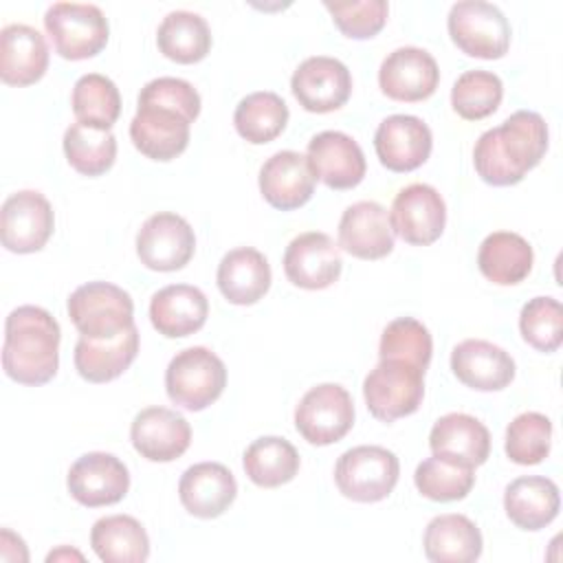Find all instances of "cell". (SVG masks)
I'll use <instances>...</instances> for the list:
<instances>
[{
  "mask_svg": "<svg viewBox=\"0 0 563 563\" xmlns=\"http://www.w3.org/2000/svg\"><path fill=\"white\" fill-rule=\"evenodd\" d=\"M548 152V125L539 112L517 110L501 125L486 130L473 147L477 176L493 187L523 180Z\"/></svg>",
  "mask_w": 563,
  "mask_h": 563,
  "instance_id": "1",
  "label": "cell"
},
{
  "mask_svg": "<svg viewBox=\"0 0 563 563\" xmlns=\"http://www.w3.org/2000/svg\"><path fill=\"white\" fill-rule=\"evenodd\" d=\"M59 323L40 306H20L4 321L2 367L20 385H44L59 367Z\"/></svg>",
  "mask_w": 563,
  "mask_h": 563,
  "instance_id": "2",
  "label": "cell"
},
{
  "mask_svg": "<svg viewBox=\"0 0 563 563\" xmlns=\"http://www.w3.org/2000/svg\"><path fill=\"white\" fill-rule=\"evenodd\" d=\"M227 387V367L209 347L180 350L165 369V389L174 405L202 411L216 402Z\"/></svg>",
  "mask_w": 563,
  "mask_h": 563,
  "instance_id": "3",
  "label": "cell"
},
{
  "mask_svg": "<svg viewBox=\"0 0 563 563\" xmlns=\"http://www.w3.org/2000/svg\"><path fill=\"white\" fill-rule=\"evenodd\" d=\"M68 317L86 339H112L134 325V301L117 284L88 282L68 297Z\"/></svg>",
  "mask_w": 563,
  "mask_h": 563,
  "instance_id": "4",
  "label": "cell"
},
{
  "mask_svg": "<svg viewBox=\"0 0 563 563\" xmlns=\"http://www.w3.org/2000/svg\"><path fill=\"white\" fill-rule=\"evenodd\" d=\"M363 396L376 420L394 422L422 405L424 369L400 358H380L363 380Z\"/></svg>",
  "mask_w": 563,
  "mask_h": 563,
  "instance_id": "5",
  "label": "cell"
},
{
  "mask_svg": "<svg viewBox=\"0 0 563 563\" xmlns=\"http://www.w3.org/2000/svg\"><path fill=\"white\" fill-rule=\"evenodd\" d=\"M400 462L394 451L376 444H361L341 453L334 466V482L343 497L358 504L385 499L398 484Z\"/></svg>",
  "mask_w": 563,
  "mask_h": 563,
  "instance_id": "6",
  "label": "cell"
},
{
  "mask_svg": "<svg viewBox=\"0 0 563 563\" xmlns=\"http://www.w3.org/2000/svg\"><path fill=\"white\" fill-rule=\"evenodd\" d=\"M44 29L53 40L55 53L79 62L95 57L108 44L110 26L97 4L55 2L44 13Z\"/></svg>",
  "mask_w": 563,
  "mask_h": 563,
  "instance_id": "7",
  "label": "cell"
},
{
  "mask_svg": "<svg viewBox=\"0 0 563 563\" xmlns=\"http://www.w3.org/2000/svg\"><path fill=\"white\" fill-rule=\"evenodd\" d=\"M449 35L468 57L499 59L510 46V24L499 7L484 0H462L449 11Z\"/></svg>",
  "mask_w": 563,
  "mask_h": 563,
  "instance_id": "8",
  "label": "cell"
},
{
  "mask_svg": "<svg viewBox=\"0 0 563 563\" xmlns=\"http://www.w3.org/2000/svg\"><path fill=\"white\" fill-rule=\"evenodd\" d=\"M354 424V402L345 387L321 383L295 407V429L314 446H328L347 435Z\"/></svg>",
  "mask_w": 563,
  "mask_h": 563,
  "instance_id": "9",
  "label": "cell"
},
{
  "mask_svg": "<svg viewBox=\"0 0 563 563\" xmlns=\"http://www.w3.org/2000/svg\"><path fill=\"white\" fill-rule=\"evenodd\" d=\"M196 251L191 224L172 211L150 216L136 233V255L143 266L158 273L180 271Z\"/></svg>",
  "mask_w": 563,
  "mask_h": 563,
  "instance_id": "10",
  "label": "cell"
},
{
  "mask_svg": "<svg viewBox=\"0 0 563 563\" xmlns=\"http://www.w3.org/2000/svg\"><path fill=\"white\" fill-rule=\"evenodd\" d=\"M55 213L51 202L33 189L11 194L0 211L2 246L11 253H35L53 235Z\"/></svg>",
  "mask_w": 563,
  "mask_h": 563,
  "instance_id": "11",
  "label": "cell"
},
{
  "mask_svg": "<svg viewBox=\"0 0 563 563\" xmlns=\"http://www.w3.org/2000/svg\"><path fill=\"white\" fill-rule=\"evenodd\" d=\"M290 90L303 110L325 114L347 103L352 95V75L341 59L314 55L295 68Z\"/></svg>",
  "mask_w": 563,
  "mask_h": 563,
  "instance_id": "12",
  "label": "cell"
},
{
  "mask_svg": "<svg viewBox=\"0 0 563 563\" xmlns=\"http://www.w3.org/2000/svg\"><path fill=\"white\" fill-rule=\"evenodd\" d=\"M389 222L407 244H433L446 224V205L440 191L427 183H413L400 189L391 202Z\"/></svg>",
  "mask_w": 563,
  "mask_h": 563,
  "instance_id": "13",
  "label": "cell"
},
{
  "mask_svg": "<svg viewBox=\"0 0 563 563\" xmlns=\"http://www.w3.org/2000/svg\"><path fill=\"white\" fill-rule=\"evenodd\" d=\"M66 486L70 497L81 506H112L125 497L130 488V473L117 455L92 451L75 460L68 471Z\"/></svg>",
  "mask_w": 563,
  "mask_h": 563,
  "instance_id": "14",
  "label": "cell"
},
{
  "mask_svg": "<svg viewBox=\"0 0 563 563\" xmlns=\"http://www.w3.org/2000/svg\"><path fill=\"white\" fill-rule=\"evenodd\" d=\"M343 268L339 246L328 233L306 231L290 240L284 253V273L290 284L306 290L332 286Z\"/></svg>",
  "mask_w": 563,
  "mask_h": 563,
  "instance_id": "15",
  "label": "cell"
},
{
  "mask_svg": "<svg viewBox=\"0 0 563 563\" xmlns=\"http://www.w3.org/2000/svg\"><path fill=\"white\" fill-rule=\"evenodd\" d=\"M440 81V68L433 55L418 46L391 51L378 68V86L394 101H424Z\"/></svg>",
  "mask_w": 563,
  "mask_h": 563,
  "instance_id": "16",
  "label": "cell"
},
{
  "mask_svg": "<svg viewBox=\"0 0 563 563\" xmlns=\"http://www.w3.org/2000/svg\"><path fill=\"white\" fill-rule=\"evenodd\" d=\"M431 147V128L413 114H391L378 123L374 134V150L380 165L396 174L424 165Z\"/></svg>",
  "mask_w": 563,
  "mask_h": 563,
  "instance_id": "17",
  "label": "cell"
},
{
  "mask_svg": "<svg viewBox=\"0 0 563 563\" xmlns=\"http://www.w3.org/2000/svg\"><path fill=\"white\" fill-rule=\"evenodd\" d=\"M191 121L178 110L158 103H139L130 121L134 147L152 161H172L189 145Z\"/></svg>",
  "mask_w": 563,
  "mask_h": 563,
  "instance_id": "18",
  "label": "cell"
},
{
  "mask_svg": "<svg viewBox=\"0 0 563 563\" xmlns=\"http://www.w3.org/2000/svg\"><path fill=\"white\" fill-rule=\"evenodd\" d=\"M306 158L314 178L330 189H352L365 178V154L345 132L325 130L310 139Z\"/></svg>",
  "mask_w": 563,
  "mask_h": 563,
  "instance_id": "19",
  "label": "cell"
},
{
  "mask_svg": "<svg viewBox=\"0 0 563 563\" xmlns=\"http://www.w3.org/2000/svg\"><path fill=\"white\" fill-rule=\"evenodd\" d=\"M130 440L136 453L150 462H174L191 444V427L174 409L145 407L130 427Z\"/></svg>",
  "mask_w": 563,
  "mask_h": 563,
  "instance_id": "20",
  "label": "cell"
},
{
  "mask_svg": "<svg viewBox=\"0 0 563 563\" xmlns=\"http://www.w3.org/2000/svg\"><path fill=\"white\" fill-rule=\"evenodd\" d=\"M314 183L308 158L295 150L275 152L260 169V191L279 211L303 207L314 194Z\"/></svg>",
  "mask_w": 563,
  "mask_h": 563,
  "instance_id": "21",
  "label": "cell"
},
{
  "mask_svg": "<svg viewBox=\"0 0 563 563\" xmlns=\"http://www.w3.org/2000/svg\"><path fill=\"white\" fill-rule=\"evenodd\" d=\"M339 246L358 260H380L394 251L389 213L374 200L350 205L339 220Z\"/></svg>",
  "mask_w": 563,
  "mask_h": 563,
  "instance_id": "22",
  "label": "cell"
},
{
  "mask_svg": "<svg viewBox=\"0 0 563 563\" xmlns=\"http://www.w3.org/2000/svg\"><path fill=\"white\" fill-rule=\"evenodd\" d=\"M451 369L455 378L477 391H499L515 378L512 356L484 339H466L451 352Z\"/></svg>",
  "mask_w": 563,
  "mask_h": 563,
  "instance_id": "23",
  "label": "cell"
},
{
  "mask_svg": "<svg viewBox=\"0 0 563 563\" xmlns=\"http://www.w3.org/2000/svg\"><path fill=\"white\" fill-rule=\"evenodd\" d=\"M238 495L233 473L220 462H198L189 466L178 482L183 508L198 519L220 517Z\"/></svg>",
  "mask_w": 563,
  "mask_h": 563,
  "instance_id": "24",
  "label": "cell"
},
{
  "mask_svg": "<svg viewBox=\"0 0 563 563\" xmlns=\"http://www.w3.org/2000/svg\"><path fill=\"white\" fill-rule=\"evenodd\" d=\"M429 446L442 460L475 468L488 460L490 433L475 416L453 411L435 420L429 433Z\"/></svg>",
  "mask_w": 563,
  "mask_h": 563,
  "instance_id": "25",
  "label": "cell"
},
{
  "mask_svg": "<svg viewBox=\"0 0 563 563\" xmlns=\"http://www.w3.org/2000/svg\"><path fill=\"white\" fill-rule=\"evenodd\" d=\"M48 68L44 35L29 24H7L0 33V77L7 86H31Z\"/></svg>",
  "mask_w": 563,
  "mask_h": 563,
  "instance_id": "26",
  "label": "cell"
},
{
  "mask_svg": "<svg viewBox=\"0 0 563 563\" xmlns=\"http://www.w3.org/2000/svg\"><path fill=\"white\" fill-rule=\"evenodd\" d=\"M209 317L205 292L189 284H172L152 295L150 321L158 334L180 339L198 332Z\"/></svg>",
  "mask_w": 563,
  "mask_h": 563,
  "instance_id": "27",
  "label": "cell"
},
{
  "mask_svg": "<svg viewBox=\"0 0 563 563\" xmlns=\"http://www.w3.org/2000/svg\"><path fill=\"white\" fill-rule=\"evenodd\" d=\"M216 282L229 303L251 306L271 288V264L257 249L238 246L220 260Z\"/></svg>",
  "mask_w": 563,
  "mask_h": 563,
  "instance_id": "28",
  "label": "cell"
},
{
  "mask_svg": "<svg viewBox=\"0 0 563 563\" xmlns=\"http://www.w3.org/2000/svg\"><path fill=\"white\" fill-rule=\"evenodd\" d=\"M559 486L543 475H523L512 479L504 490V510L521 530H541L559 515Z\"/></svg>",
  "mask_w": 563,
  "mask_h": 563,
  "instance_id": "29",
  "label": "cell"
},
{
  "mask_svg": "<svg viewBox=\"0 0 563 563\" xmlns=\"http://www.w3.org/2000/svg\"><path fill=\"white\" fill-rule=\"evenodd\" d=\"M139 354V330L128 328L112 339H86L75 345V369L88 383H110L119 378Z\"/></svg>",
  "mask_w": 563,
  "mask_h": 563,
  "instance_id": "30",
  "label": "cell"
},
{
  "mask_svg": "<svg viewBox=\"0 0 563 563\" xmlns=\"http://www.w3.org/2000/svg\"><path fill=\"white\" fill-rule=\"evenodd\" d=\"M424 556L433 563H471L482 556V532L466 517L446 512L433 517L422 537Z\"/></svg>",
  "mask_w": 563,
  "mask_h": 563,
  "instance_id": "31",
  "label": "cell"
},
{
  "mask_svg": "<svg viewBox=\"0 0 563 563\" xmlns=\"http://www.w3.org/2000/svg\"><path fill=\"white\" fill-rule=\"evenodd\" d=\"M534 253L526 238L512 231H495L484 238L477 251L482 275L497 286H515L532 271Z\"/></svg>",
  "mask_w": 563,
  "mask_h": 563,
  "instance_id": "32",
  "label": "cell"
},
{
  "mask_svg": "<svg viewBox=\"0 0 563 563\" xmlns=\"http://www.w3.org/2000/svg\"><path fill=\"white\" fill-rule=\"evenodd\" d=\"M90 545L106 563H143L150 556V537L130 515H108L95 521Z\"/></svg>",
  "mask_w": 563,
  "mask_h": 563,
  "instance_id": "33",
  "label": "cell"
},
{
  "mask_svg": "<svg viewBox=\"0 0 563 563\" xmlns=\"http://www.w3.org/2000/svg\"><path fill=\"white\" fill-rule=\"evenodd\" d=\"M158 51L176 64H196L211 51V31L194 11H169L156 31Z\"/></svg>",
  "mask_w": 563,
  "mask_h": 563,
  "instance_id": "34",
  "label": "cell"
},
{
  "mask_svg": "<svg viewBox=\"0 0 563 563\" xmlns=\"http://www.w3.org/2000/svg\"><path fill=\"white\" fill-rule=\"evenodd\" d=\"M242 466L255 486L277 488L299 473V453L286 438L264 435L246 446Z\"/></svg>",
  "mask_w": 563,
  "mask_h": 563,
  "instance_id": "35",
  "label": "cell"
},
{
  "mask_svg": "<svg viewBox=\"0 0 563 563\" xmlns=\"http://www.w3.org/2000/svg\"><path fill=\"white\" fill-rule=\"evenodd\" d=\"M233 123L244 141L264 145L284 132L288 123V106L277 92H251L235 106Z\"/></svg>",
  "mask_w": 563,
  "mask_h": 563,
  "instance_id": "36",
  "label": "cell"
},
{
  "mask_svg": "<svg viewBox=\"0 0 563 563\" xmlns=\"http://www.w3.org/2000/svg\"><path fill=\"white\" fill-rule=\"evenodd\" d=\"M70 106L79 123L110 130L121 114V95L110 77L88 73L75 81Z\"/></svg>",
  "mask_w": 563,
  "mask_h": 563,
  "instance_id": "37",
  "label": "cell"
},
{
  "mask_svg": "<svg viewBox=\"0 0 563 563\" xmlns=\"http://www.w3.org/2000/svg\"><path fill=\"white\" fill-rule=\"evenodd\" d=\"M64 154L68 165L84 176L106 174L117 158V139L110 130L70 123L64 132Z\"/></svg>",
  "mask_w": 563,
  "mask_h": 563,
  "instance_id": "38",
  "label": "cell"
},
{
  "mask_svg": "<svg viewBox=\"0 0 563 563\" xmlns=\"http://www.w3.org/2000/svg\"><path fill=\"white\" fill-rule=\"evenodd\" d=\"M504 99V84L490 70H466L451 88V106L466 121L490 117Z\"/></svg>",
  "mask_w": 563,
  "mask_h": 563,
  "instance_id": "39",
  "label": "cell"
},
{
  "mask_svg": "<svg viewBox=\"0 0 563 563\" xmlns=\"http://www.w3.org/2000/svg\"><path fill=\"white\" fill-rule=\"evenodd\" d=\"M413 484L418 493L431 501H457L471 493L475 473L471 466L433 455L416 466Z\"/></svg>",
  "mask_w": 563,
  "mask_h": 563,
  "instance_id": "40",
  "label": "cell"
},
{
  "mask_svg": "<svg viewBox=\"0 0 563 563\" xmlns=\"http://www.w3.org/2000/svg\"><path fill=\"white\" fill-rule=\"evenodd\" d=\"M552 444V422L545 413L523 411L506 427V455L521 466L539 464L548 457Z\"/></svg>",
  "mask_w": 563,
  "mask_h": 563,
  "instance_id": "41",
  "label": "cell"
},
{
  "mask_svg": "<svg viewBox=\"0 0 563 563\" xmlns=\"http://www.w3.org/2000/svg\"><path fill=\"white\" fill-rule=\"evenodd\" d=\"M433 341L424 323L411 317H398L389 321L380 334L378 356L380 358H400L407 363L427 369L431 363Z\"/></svg>",
  "mask_w": 563,
  "mask_h": 563,
  "instance_id": "42",
  "label": "cell"
},
{
  "mask_svg": "<svg viewBox=\"0 0 563 563\" xmlns=\"http://www.w3.org/2000/svg\"><path fill=\"white\" fill-rule=\"evenodd\" d=\"M523 341L539 352H556L563 343V308L554 297H534L519 314Z\"/></svg>",
  "mask_w": 563,
  "mask_h": 563,
  "instance_id": "43",
  "label": "cell"
},
{
  "mask_svg": "<svg viewBox=\"0 0 563 563\" xmlns=\"http://www.w3.org/2000/svg\"><path fill=\"white\" fill-rule=\"evenodd\" d=\"M323 7L330 11L339 31L352 40L374 37L385 26L387 13H389V7L385 0H358V2L325 0Z\"/></svg>",
  "mask_w": 563,
  "mask_h": 563,
  "instance_id": "44",
  "label": "cell"
},
{
  "mask_svg": "<svg viewBox=\"0 0 563 563\" xmlns=\"http://www.w3.org/2000/svg\"><path fill=\"white\" fill-rule=\"evenodd\" d=\"M139 103H158L185 114L191 123L200 114L198 90L178 77H156L147 81L139 92Z\"/></svg>",
  "mask_w": 563,
  "mask_h": 563,
  "instance_id": "45",
  "label": "cell"
},
{
  "mask_svg": "<svg viewBox=\"0 0 563 563\" xmlns=\"http://www.w3.org/2000/svg\"><path fill=\"white\" fill-rule=\"evenodd\" d=\"M59 556H77V559H81V554L79 552H68V550H59V552H51L48 554V561H55V559H59Z\"/></svg>",
  "mask_w": 563,
  "mask_h": 563,
  "instance_id": "46",
  "label": "cell"
}]
</instances>
